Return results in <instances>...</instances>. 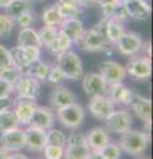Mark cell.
<instances>
[{"instance_id": "42", "label": "cell", "mask_w": 153, "mask_h": 159, "mask_svg": "<svg viewBox=\"0 0 153 159\" xmlns=\"http://www.w3.org/2000/svg\"><path fill=\"white\" fill-rule=\"evenodd\" d=\"M15 92V88L0 78V98H9Z\"/></svg>"}, {"instance_id": "32", "label": "cell", "mask_w": 153, "mask_h": 159, "mask_svg": "<svg viewBox=\"0 0 153 159\" xmlns=\"http://www.w3.org/2000/svg\"><path fill=\"white\" fill-rule=\"evenodd\" d=\"M57 32H59V29L55 27H47V25L41 27V29L37 32V36H39V40H40L41 47L48 48L51 45L52 41L55 40V37L57 36Z\"/></svg>"}, {"instance_id": "54", "label": "cell", "mask_w": 153, "mask_h": 159, "mask_svg": "<svg viewBox=\"0 0 153 159\" xmlns=\"http://www.w3.org/2000/svg\"><path fill=\"white\" fill-rule=\"evenodd\" d=\"M141 159H149V158H141Z\"/></svg>"}, {"instance_id": "47", "label": "cell", "mask_w": 153, "mask_h": 159, "mask_svg": "<svg viewBox=\"0 0 153 159\" xmlns=\"http://www.w3.org/2000/svg\"><path fill=\"white\" fill-rule=\"evenodd\" d=\"M116 3V0H96V4H98L100 7L107 6V4H113Z\"/></svg>"}, {"instance_id": "15", "label": "cell", "mask_w": 153, "mask_h": 159, "mask_svg": "<svg viewBox=\"0 0 153 159\" xmlns=\"http://www.w3.org/2000/svg\"><path fill=\"white\" fill-rule=\"evenodd\" d=\"M107 82L100 74L91 72L83 76V90L87 96H97V94H107Z\"/></svg>"}, {"instance_id": "34", "label": "cell", "mask_w": 153, "mask_h": 159, "mask_svg": "<svg viewBox=\"0 0 153 159\" xmlns=\"http://www.w3.org/2000/svg\"><path fill=\"white\" fill-rule=\"evenodd\" d=\"M98 152H100L103 159H120V157H121L120 146H118L117 143H111V142H108Z\"/></svg>"}, {"instance_id": "40", "label": "cell", "mask_w": 153, "mask_h": 159, "mask_svg": "<svg viewBox=\"0 0 153 159\" xmlns=\"http://www.w3.org/2000/svg\"><path fill=\"white\" fill-rule=\"evenodd\" d=\"M33 20H35V15H33V12H24L22 13L19 17L15 19V21H16L19 24V27L20 28H28L32 25Z\"/></svg>"}, {"instance_id": "10", "label": "cell", "mask_w": 153, "mask_h": 159, "mask_svg": "<svg viewBox=\"0 0 153 159\" xmlns=\"http://www.w3.org/2000/svg\"><path fill=\"white\" fill-rule=\"evenodd\" d=\"M142 45H144V41H142V37L139 33L132 32V31L129 32L125 31L124 34L121 36V39L117 41L116 48L121 54L132 57L141 52Z\"/></svg>"}, {"instance_id": "53", "label": "cell", "mask_w": 153, "mask_h": 159, "mask_svg": "<svg viewBox=\"0 0 153 159\" xmlns=\"http://www.w3.org/2000/svg\"><path fill=\"white\" fill-rule=\"evenodd\" d=\"M29 2H43V0H29Z\"/></svg>"}, {"instance_id": "52", "label": "cell", "mask_w": 153, "mask_h": 159, "mask_svg": "<svg viewBox=\"0 0 153 159\" xmlns=\"http://www.w3.org/2000/svg\"><path fill=\"white\" fill-rule=\"evenodd\" d=\"M117 3H122V4H125V3H128V2H131V0H116Z\"/></svg>"}, {"instance_id": "33", "label": "cell", "mask_w": 153, "mask_h": 159, "mask_svg": "<svg viewBox=\"0 0 153 159\" xmlns=\"http://www.w3.org/2000/svg\"><path fill=\"white\" fill-rule=\"evenodd\" d=\"M22 72L19 70L16 66L13 65H9L7 68H4L0 70V78L3 80V81H6L8 84H11L12 86H15V84L17 82V80L22 77Z\"/></svg>"}, {"instance_id": "18", "label": "cell", "mask_w": 153, "mask_h": 159, "mask_svg": "<svg viewBox=\"0 0 153 159\" xmlns=\"http://www.w3.org/2000/svg\"><path fill=\"white\" fill-rule=\"evenodd\" d=\"M129 106L142 122H152V102L149 98L133 93Z\"/></svg>"}, {"instance_id": "48", "label": "cell", "mask_w": 153, "mask_h": 159, "mask_svg": "<svg viewBox=\"0 0 153 159\" xmlns=\"http://www.w3.org/2000/svg\"><path fill=\"white\" fill-rule=\"evenodd\" d=\"M8 159H29V158H28V157H26V155H23V154L16 152V154H11Z\"/></svg>"}, {"instance_id": "30", "label": "cell", "mask_w": 153, "mask_h": 159, "mask_svg": "<svg viewBox=\"0 0 153 159\" xmlns=\"http://www.w3.org/2000/svg\"><path fill=\"white\" fill-rule=\"evenodd\" d=\"M67 145V137L61 130L59 129H49L45 134V146H57V147H65Z\"/></svg>"}, {"instance_id": "26", "label": "cell", "mask_w": 153, "mask_h": 159, "mask_svg": "<svg viewBox=\"0 0 153 159\" xmlns=\"http://www.w3.org/2000/svg\"><path fill=\"white\" fill-rule=\"evenodd\" d=\"M9 54H11L12 65L16 66L23 74H26L28 72L29 66H31V62H29V60L27 58L26 53H24V51H23V48L20 45L15 47V48H12L11 51H9Z\"/></svg>"}, {"instance_id": "28", "label": "cell", "mask_w": 153, "mask_h": 159, "mask_svg": "<svg viewBox=\"0 0 153 159\" xmlns=\"http://www.w3.org/2000/svg\"><path fill=\"white\" fill-rule=\"evenodd\" d=\"M41 21L44 25L47 27H60V24L63 21V17L60 16V13L57 11V7L55 4H52V6H48L47 8L43 9L41 12Z\"/></svg>"}, {"instance_id": "25", "label": "cell", "mask_w": 153, "mask_h": 159, "mask_svg": "<svg viewBox=\"0 0 153 159\" xmlns=\"http://www.w3.org/2000/svg\"><path fill=\"white\" fill-rule=\"evenodd\" d=\"M31 11H32V2H29V0H11V3L6 8V15L15 21V19L19 17L22 13Z\"/></svg>"}, {"instance_id": "49", "label": "cell", "mask_w": 153, "mask_h": 159, "mask_svg": "<svg viewBox=\"0 0 153 159\" xmlns=\"http://www.w3.org/2000/svg\"><path fill=\"white\" fill-rule=\"evenodd\" d=\"M9 155H11V154H9L7 150H4L3 147H0V159H8Z\"/></svg>"}, {"instance_id": "13", "label": "cell", "mask_w": 153, "mask_h": 159, "mask_svg": "<svg viewBox=\"0 0 153 159\" xmlns=\"http://www.w3.org/2000/svg\"><path fill=\"white\" fill-rule=\"evenodd\" d=\"M13 88L15 92L17 93V97L29 99H36L41 90L40 81H37L36 78H33L29 74H22V77L17 80Z\"/></svg>"}, {"instance_id": "41", "label": "cell", "mask_w": 153, "mask_h": 159, "mask_svg": "<svg viewBox=\"0 0 153 159\" xmlns=\"http://www.w3.org/2000/svg\"><path fill=\"white\" fill-rule=\"evenodd\" d=\"M12 65L11 61V54H9V49H7L4 45L0 44V70L4 68Z\"/></svg>"}, {"instance_id": "20", "label": "cell", "mask_w": 153, "mask_h": 159, "mask_svg": "<svg viewBox=\"0 0 153 159\" xmlns=\"http://www.w3.org/2000/svg\"><path fill=\"white\" fill-rule=\"evenodd\" d=\"M49 102H51V107L53 110H59L64 106L76 102V97L68 88L59 85L52 90L51 96H49Z\"/></svg>"}, {"instance_id": "3", "label": "cell", "mask_w": 153, "mask_h": 159, "mask_svg": "<svg viewBox=\"0 0 153 159\" xmlns=\"http://www.w3.org/2000/svg\"><path fill=\"white\" fill-rule=\"evenodd\" d=\"M56 60H57L56 65L61 69L65 78L72 80V81H77V80L83 78L84 66H83L81 58L75 52L68 51L65 53H63L61 56H59Z\"/></svg>"}, {"instance_id": "45", "label": "cell", "mask_w": 153, "mask_h": 159, "mask_svg": "<svg viewBox=\"0 0 153 159\" xmlns=\"http://www.w3.org/2000/svg\"><path fill=\"white\" fill-rule=\"evenodd\" d=\"M141 52H145L144 56H146V57L151 58V56H152V45H151V43H144Z\"/></svg>"}, {"instance_id": "50", "label": "cell", "mask_w": 153, "mask_h": 159, "mask_svg": "<svg viewBox=\"0 0 153 159\" xmlns=\"http://www.w3.org/2000/svg\"><path fill=\"white\" fill-rule=\"evenodd\" d=\"M87 159H103V157L100 155V152H91Z\"/></svg>"}, {"instance_id": "31", "label": "cell", "mask_w": 153, "mask_h": 159, "mask_svg": "<svg viewBox=\"0 0 153 159\" xmlns=\"http://www.w3.org/2000/svg\"><path fill=\"white\" fill-rule=\"evenodd\" d=\"M15 127H19V123L12 109H8V110L0 113V134Z\"/></svg>"}, {"instance_id": "38", "label": "cell", "mask_w": 153, "mask_h": 159, "mask_svg": "<svg viewBox=\"0 0 153 159\" xmlns=\"http://www.w3.org/2000/svg\"><path fill=\"white\" fill-rule=\"evenodd\" d=\"M64 80H65V76H64V73L61 72L60 68L57 65L49 66V72H48V76H47V81L49 84H52V85H59V84H61Z\"/></svg>"}, {"instance_id": "9", "label": "cell", "mask_w": 153, "mask_h": 159, "mask_svg": "<svg viewBox=\"0 0 153 159\" xmlns=\"http://www.w3.org/2000/svg\"><path fill=\"white\" fill-rule=\"evenodd\" d=\"M37 107L36 99H29L17 97L12 103V111L17 119V123L22 126H29V122L32 119V116Z\"/></svg>"}, {"instance_id": "2", "label": "cell", "mask_w": 153, "mask_h": 159, "mask_svg": "<svg viewBox=\"0 0 153 159\" xmlns=\"http://www.w3.org/2000/svg\"><path fill=\"white\" fill-rule=\"evenodd\" d=\"M107 20L103 17L95 27L89 31H85L81 40V47L85 52H105L108 49V39H107Z\"/></svg>"}, {"instance_id": "17", "label": "cell", "mask_w": 153, "mask_h": 159, "mask_svg": "<svg viewBox=\"0 0 153 159\" xmlns=\"http://www.w3.org/2000/svg\"><path fill=\"white\" fill-rule=\"evenodd\" d=\"M105 96H108V98H109L115 105L129 106L133 92L128 86H125L122 82H117V84L108 85Z\"/></svg>"}, {"instance_id": "39", "label": "cell", "mask_w": 153, "mask_h": 159, "mask_svg": "<svg viewBox=\"0 0 153 159\" xmlns=\"http://www.w3.org/2000/svg\"><path fill=\"white\" fill-rule=\"evenodd\" d=\"M44 158L45 159H63L64 157V147L57 146H45L43 148Z\"/></svg>"}, {"instance_id": "43", "label": "cell", "mask_w": 153, "mask_h": 159, "mask_svg": "<svg viewBox=\"0 0 153 159\" xmlns=\"http://www.w3.org/2000/svg\"><path fill=\"white\" fill-rule=\"evenodd\" d=\"M12 98L9 97V98H0V113L2 111H6L8 110V109H11L12 107Z\"/></svg>"}, {"instance_id": "46", "label": "cell", "mask_w": 153, "mask_h": 159, "mask_svg": "<svg viewBox=\"0 0 153 159\" xmlns=\"http://www.w3.org/2000/svg\"><path fill=\"white\" fill-rule=\"evenodd\" d=\"M79 7H89L96 4V0H77Z\"/></svg>"}, {"instance_id": "27", "label": "cell", "mask_w": 153, "mask_h": 159, "mask_svg": "<svg viewBox=\"0 0 153 159\" xmlns=\"http://www.w3.org/2000/svg\"><path fill=\"white\" fill-rule=\"evenodd\" d=\"M107 39L109 44H117V41L121 39V36L124 34V23L117 21L115 19H108L107 20Z\"/></svg>"}, {"instance_id": "21", "label": "cell", "mask_w": 153, "mask_h": 159, "mask_svg": "<svg viewBox=\"0 0 153 159\" xmlns=\"http://www.w3.org/2000/svg\"><path fill=\"white\" fill-rule=\"evenodd\" d=\"M129 19L137 20V21H144L151 16V4L148 0H131L125 3Z\"/></svg>"}, {"instance_id": "14", "label": "cell", "mask_w": 153, "mask_h": 159, "mask_svg": "<svg viewBox=\"0 0 153 159\" xmlns=\"http://www.w3.org/2000/svg\"><path fill=\"white\" fill-rule=\"evenodd\" d=\"M53 123H55V111H53V109L49 106H37L32 116L31 122H29V126L47 131L49 129H52Z\"/></svg>"}, {"instance_id": "37", "label": "cell", "mask_w": 153, "mask_h": 159, "mask_svg": "<svg viewBox=\"0 0 153 159\" xmlns=\"http://www.w3.org/2000/svg\"><path fill=\"white\" fill-rule=\"evenodd\" d=\"M111 19H115V20H117V21H121V23H125V21H128V20H131L125 4L116 2L115 6H113V12H112Z\"/></svg>"}, {"instance_id": "51", "label": "cell", "mask_w": 153, "mask_h": 159, "mask_svg": "<svg viewBox=\"0 0 153 159\" xmlns=\"http://www.w3.org/2000/svg\"><path fill=\"white\" fill-rule=\"evenodd\" d=\"M9 3H11V0H0V8L6 9Z\"/></svg>"}, {"instance_id": "23", "label": "cell", "mask_w": 153, "mask_h": 159, "mask_svg": "<svg viewBox=\"0 0 153 159\" xmlns=\"http://www.w3.org/2000/svg\"><path fill=\"white\" fill-rule=\"evenodd\" d=\"M17 45L20 47H37L41 48L40 40L37 36V31H35L33 28H20L17 34Z\"/></svg>"}, {"instance_id": "29", "label": "cell", "mask_w": 153, "mask_h": 159, "mask_svg": "<svg viewBox=\"0 0 153 159\" xmlns=\"http://www.w3.org/2000/svg\"><path fill=\"white\" fill-rule=\"evenodd\" d=\"M48 72H49V65L47 62H44L43 60H37L33 64H31L28 72L26 74H29L32 76L33 78H36L37 81H45L47 76H48Z\"/></svg>"}, {"instance_id": "12", "label": "cell", "mask_w": 153, "mask_h": 159, "mask_svg": "<svg viewBox=\"0 0 153 159\" xmlns=\"http://www.w3.org/2000/svg\"><path fill=\"white\" fill-rule=\"evenodd\" d=\"M88 110L95 118L105 121V118L115 110V103L105 94H97V96L91 97L88 102Z\"/></svg>"}, {"instance_id": "19", "label": "cell", "mask_w": 153, "mask_h": 159, "mask_svg": "<svg viewBox=\"0 0 153 159\" xmlns=\"http://www.w3.org/2000/svg\"><path fill=\"white\" fill-rule=\"evenodd\" d=\"M85 137H87V145L89 147L91 152H98L108 142H109V134H108V130L105 127H101V126L91 129V130L85 134Z\"/></svg>"}, {"instance_id": "7", "label": "cell", "mask_w": 153, "mask_h": 159, "mask_svg": "<svg viewBox=\"0 0 153 159\" xmlns=\"http://www.w3.org/2000/svg\"><path fill=\"white\" fill-rule=\"evenodd\" d=\"M105 129L111 133L115 134H122L128 130H131L132 127V114L125 110V109H121V110H113L109 116L105 118Z\"/></svg>"}, {"instance_id": "6", "label": "cell", "mask_w": 153, "mask_h": 159, "mask_svg": "<svg viewBox=\"0 0 153 159\" xmlns=\"http://www.w3.org/2000/svg\"><path fill=\"white\" fill-rule=\"evenodd\" d=\"M127 74H129L132 78L137 81H146L152 74V62L151 58L146 56H132V58L128 61L125 66Z\"/></svg>"}, {"instance_id": "1", "label": "cell", "mask_w": 153, "mask_h": 159, "mask_svg": "<svg viewBox=\"0 0 153 159\" xmlns=\"http://www.w3.org/2000/svg\"><path fill=\"white\" fill-rule=\"evenodd\" d=\"M120 146L121 151L129 154L132 157H140L145 152L148 145L151 142V135L144 130H128L125 133L120 134Z\"/></svg>"}, {"instance_id": "22", "label": "cell", "mask_w": 153, "mask_h": 159, "mask_svg": "<svg viewBox=\"0 0 153 159\" xmlns=\"http://www.w3.org/2000/svg\"><path fill=\"white\" fill-rule=\"evenodd\" d=\"M26 133V147L29 151H43L45 147V134L47 131L40 130V129H35L31 126H27L24 130Z\"/></svg>"}, {"instance_id": "5", "label": "cell", "mask_w": 153, "mask_h": 159, "mask_svg": "<svg viewBox=\"0 0 153 159\" xmlns=\"http://www.w3.org/2000/svg\"><path fill=\"white\" fill-rule=\"evenodd\" d=\"M56 114L61 125L69 130H76L77 127H80L84 122V118H85V110L77 102H73L71 105L56 110Z\"/></svg>"}, {"instance_id": "4", "label": "cell", "mask_w": 153, "mask_h": 159, "mask_svg": "<svg viewBox=\"0 0 153 159\" xmlns=\"http://www.w3.org/2000/svg\"><path fill=\"white\" fill-rule=\"evenodd\" d=\"M91 154L87 145V137L84 133L73 131L67 138V147H64V159H87Z\"/></svg>"}, {"instance_id": "11", "label": "cell", "mask_w": 153, "mask_h": 159, "mask_svg": "<svg viewBox=\"0 0 153 159\" xmlns=\"http://www.w3.org/2000/svg\"><path fill=\"white\" fill-rule=\"evenodd\" d=\"M0 147L8 152L20 151L26 147V133L22 127H15L0 134Z\"/></svg>"}, {"instance_id": "8", "label": "cell", "mask_w": 153, "mask_h": 159, "mask_svg": "<svg viewBox=\"0 0 153 159\" xmlns=\"http://www.w3.org/2000/svg\"><path fill=\"white\" fill-rule=\"evenodd\" d=\"M98 74L104 78L107 85L122 82V80L127 77L125 66L120 62L113 61V60H104L98 64Z\"/></svg>"}, {"instance_id": "44", "label": "cell", "mask_w": 153, "mask_h": 159, "mask_svg": "<svg viewBox=\"0 0 153 159\" xmlns=\"http://www.w3.org/2000/svg\"><path fill=\"white\" fill-rule=\"evenodd\" d=\"M56 6H79L77 0H56Z\"/></svg>"}, {"instance_id": "16", "label": "cell", "mask_w": 153, "mask_h": 159, "mask_svg": "<svg viewBox=\"0 0 153 159\" xmlns=\"http://www.w3.org/2000/svg\"><path fill=\"white\" fill-rule=\"evenodd\" d=\"M59 31H61L65 34L72 44H79L84 37L85 28H84V24L80 19H64L59 27Z\"/></svg>"}, {"instance_id": "24", "label": "cell", "mask_w": 153, "mask_h": 159, "mask_svg": "<svg viewBox=\"0 0 153 159\" xmlns=\"http://www.w3.org/2000/svg\"><path fill=\"white\" fill-rule=\"evenodd\" d=\"M71 45H72L71 40L68 39L61 31H59L57 32V36L55 37V40H53L52 44L47 49L49 51V53H51L52 56L59 57V56H61L63 53H65V52L69 51Z\"/></svg>"}, {"instance_id": "36", "label": "cell", "mask_w": 153, "mask_h": 159, "mask_svg": "<svg viewBox=\"0 0 153 159\" xmlns=\"http://www.w3.org/2000/svg\"><path fill=\"white\" fill-rule=\"evenodd\" d=\"M56 7L63 20L64 19H79V16L83 12L81 7H79V6H56Z\"/></svg>"}, {"instance_id": "35", "label": "cell", "mask_w": 153, "mask_h": 159, "mask_svg": "<svg viewBox=\"0 0 153 159\" xmlns=\"http://www.w3.org/2000/svg\"><path fill=\"white\" fill-rule=\"evenodd\" d=\"M13 25L15 21L11 17H8L6 13H0V37L8 39L13 31Z\"/></svg>"}]
</instances>
